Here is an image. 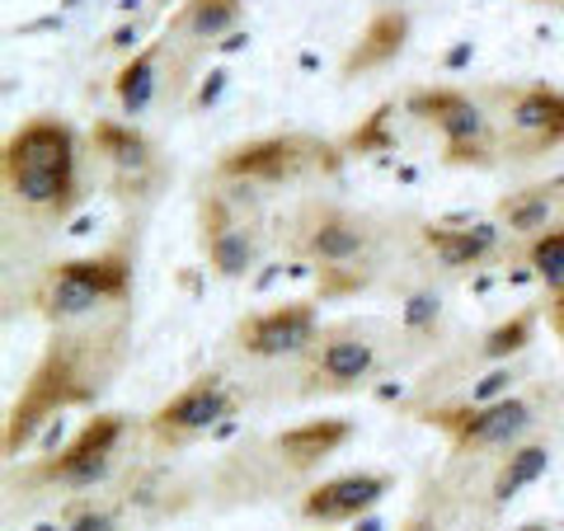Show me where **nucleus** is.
Segmentation results:
<instances>
[{
    "instance_id": "nucleus-1",
    "label": "nucleus",
    "mask_w": 564,
    "mask_h": 531,
    "mask_svg": "<svg viewBox=\"0 0 564 531\" xmlns=\"http://www.w3.org/2000/svg\"><path fill=\"white\" fill-rule=\"evenodd\" d=\"M128 306L104 311L95 321L80 325H57L47 334V344L33 362L29 381L20 386L10 414H6V437L0 447L14 462L39 429L57 423L66 410L95 404L104 395V386L118 377L122 358H128Z\"/></svg>"
},
{
    "instance_id": "nucleus-2",
    "label": "nucleus",
    "mask_w": 564,
    "mask_h": 531,
    "mask_svg": "<svg viewBox=\"0 0 564 531\" xmlns=\"http://www.w3.org/2000/svg\"><path fill=\"white\" fill-rule=\"evenodd\" d=\"M352 433H358V423L339 414L278 429L269 437L250 442V447L231 452V462L217 470V494H226L231 503H254L278 494L282 485H302L306 475H315L329 456H339L348 447Z\"/></svg>"
},
{
    "instance_id": "nucleus-3",
    "label": "nucleus",
    "mask_w": 564,
    "mask_h": 531,
    "mask_svg": "<svg viewBox=\"0 0 564 531\" xmlns=\"http://www.w3.org/2000/svg\"><path fill=\"white\" fill-rule=\"evenodd\" d=\"M0 174H6L10 203L62 217L76 203V184H80V147L70 122L52 113L20 122L6 141V155H0Z\"/></svg>"
},
{
    "instance_id": "nucleus-4",
    "label": "nucleus",
    "mask_w": 564,
    "mask_h": 531,
    "mask_svg": "<svg viewBox=\"0 0 564 531\" xmlns=\"http://www.w3.org/2000/svg\"><path fill=\"white\" fill-rule=\"evenodd\" d=\"M292 254L321 278V301L352 296L377 273V231L339 203H306L292 221Z\"/></svg>"
},
{
    "instance_id": "nucleus-5",
    "label": "nucleus",
    "mask_w": 564,
    "mask_h": 531,
    "mask_svg": "<svg viewBox=\"0 0 564 531\" xmlns=\"http://www.w3.org/2000/svg\"><path fill=\"white\" fill-rule=\"evenodd\" d=\"M128 296H132V250L109 245L99 254L52 263L39 278V288H33V306L57 329V325H80L104 311L128 306Z\"/></svg>"
},
{
    "instance_id": "nucleus-6",
    "label": "nucleus",
    "mask_w": 564,
    "mask_h": 531,
    "mask_svg": "<svg viewBox=\"0 0 564 531\" xmlns=\"http://www.w3.org/2000/svg\"><path fill=\"white\" fill-rule=\"evenodd\" d=\"M551 414V395L536 391H513L494 404H466V400H452V404H433L423 410V423L443 429L452 437V462H466V456H503L532 442V433L541 429V419Z\"/></svg>"
},
{
    "instance_id": "nucleus-7",
    "label": "nucleus",
    "mask_w": 564,
    "mask_h": 531,
    "mask_svg": "<svg viewBox=\"0 0 564 531\" xmlns=\"http://www.w3.org/2000/svg\"><path fill=\"white\" fill-rule=\"evenodd\" d=\"M344 165V147L315 132H269L217 155V180L245 188H292L306 180H325Z\"/></svg>"
},
{
    "instance_id": "nucleus-8",
    "label": "nucleus",
    "mask_w": 564,
    "mask_h": 531,
    "mask_svg": "<svg viewBox=\"0 0 564 531\" xmlns=\"http://www.w3.org/2000/svg\"><path fill=\"white\" fill-rule=\"evenodd\" d=\"M499 137V161H541L564 147V90L555 85H489L480 90Z\"/></svg>"
},
{
    "instance_id": "nucleus-9",
    "label": "nucleus",
    "mask_w": 564,
    "mask_h": 531,
    "mask_svg": "<svg viewBox=\"0 0 564 531\" xmlns=\"http://www.w3.org/2000/svg\"><path fill=\"white\" fill-rule=\"evenodd\" d=\"M404 113L437 132L447 165H470V170H494L499 165V137H494V118L485 109L480 90L419 85V90L404 95Z\"/></svg>"
},
{
    "instance_id": "nucleus-10",
    "label": "nucleus",
    "mask_w": 564,
    "mask_h": 531,
    "mask_svg": "<svg viewBox=\"0 0 564 531\" xmlns=\"http://www.w3.org/2000/svg\"><path fill=\"white\" fill-rule=\"evenodd\" d=\"M132 423L128 414H95L70 433L66 447H57L43 462L24 466V480L47 494H90L109 485V475L122 462V442H128Z\"/></svg>"
},
{
    "instance_id": "nucleus-11",
    "label": "nucleus",
    "mask_w": 564,
    "mask_h": 531,
    "mask_svg": "<svg viewBox=\"0 0 564 531\" xmlns=\"http://www.w3.org/2000/svg\"><path fill=\"white\" fill-rule=\"evenodd\" d=\"M198 240H203L207 269L217 278H226V282L250 278L259 254H263L259 193L245 188V184H221V188L203 193V203H198Z\"/></svg>"
},
{
    "instance_id": "nucleus-12",
    "label": "nucleus",
    "mask_w": 564,
    "mask_h": 531,
    "mask_svg": "<svg viewBox=\"0 0 564 531\" xmlns=\"http://www.w3.org/2000/svg\"><path fill=\"white\" fill-rule=\"evenodd\" d=\"M236 410H240L236 386L226 381L221 371H203V377H193L184 391H174L165 404H155L147 419V437L161 452H180L188 442L217 433L226 419H236Z\"/></svg>"
},
{
    "instance_id": "nucleus-13",
    "label": "nucleus",
    "mask_w": 564,
    "mask_h": 531,
    "mask_svg": "<svg viewBox=\"0 0 564 531\" xmlns=\"http://www.w3.org/2000/svg\"><path fill=\"white\" fill-rule=\"evenodd\" d=\"M381 371V344L372 339L367 325H329L321 329V339L311 344V353L302 358V395H348L362 391Z\"/></svg>"
},
{
    "instance_id": "nucleus-14",
    "label": "nucleus",
    "mask_w": 564,
    "mask_h": 531,
    "mask_svg": "<svg viewBox=\"0 0 564 531\" xmlns=\"http://www.w3.org/2000/svg\"><path fill=\"white\" fill-rule=\"evenodd\" d=\"M90 147L104 161L109 188L122 203H151L170 180V165H165L161 147H155V141L128 118H95Z\"/></svg>"
},
{
    "instance_id": "nucleus-15",
    "label": "nucleus",
    "mask_w": 564,
    "mask_h": 531,
    "mask_svg": "<svg viewBox=\"0 0 564 531\" xmlns=\"http://www.w3.org/2000/svg\"><path fill=\"white\" fill-rule=\"evenodd\" d=\"M321 311L315 301H278L236 325V348L254 362H282V358H306L311 344L321 339Z\"/></svg>"
},
{
    "instance_id": "nucleus-16",
    "label": "nucleus",
    "mask_w": 564,
    "mask_h": 531,
    "mask_svg": "<svg viewBox=\"0 0 564 531\" xmlns=\"http://www.w3.org/2000/svg\"><path fill=\"white\" fill-rule=\"evenodd\" d=\"M395 489L391 470H344L329 480H315L302 489L296 499V518L311 527H344V522H362L372 518V508Z\"/></svg>"
},
{
    "instance_id": "nucleus-17",
    "label": "nucleus",
    "mask_w": 564,
    "mask_h": 531,
    "mask_svg": "<svg viewBox=\"0 0 564 531\" xmlns=\"http://www.w3.org/2000/svg\"><path fill=\"white\" fill-rule=\"evenodd\" d=\"M165 66H174V43L170 39H155L147 47H137L128 62L118 66V76H113V99H118V109L122 118H141V113H151L155 104H161L165 95V85H170V95L180 90V85H188L184 76H165Z\"/></svg>"
},
{
    "instance_id": "nucleus-18",
    "label": "nucleus",
    "mask_w": 564,
    "mask_h": 531,
    "mask_svg": "<svg viewBox=\"0 0 564 531\" xmlns=\"http://www.w3.org/2000/svg\"><path fill=\"white\" fill-rule=\"evenodd\" d=\"M419 240L443 269H485L503 245V226L499 221H429Z\"/></svg>"
},
{
    "instance_id": "nucleus-19",
    "label": "nucleus",
    "mask_w": 564,
    "mask_h": 531,
    "mask_svg": "<svg viewBox=\"0 0 564 531\" xmlns=\"http://www.w3.org/2000/svg\"><path fill=\"white\" fill-rule=\"evenodd\" d=\"M404 43H410V10H400V6L377 10L367 20V29L352 39V47L344 52L339 76L358 80V76H372V71H386L404 52Z\"/></svg>"
},
{
    "instance_id": "nucleus-20",
    "label": "nucleus",
    "mask_w": 564,
    "mask_h": 531,
    "mask_svg": "<svg viewBox=\"0 0 564 531\" xmlns=\"http://www.w3.org/2000/svg\"><path fill=\"white\" fill-rule=\"evenodd\" d=\"M240 14H245V0H184L165 33L180 47H188V52H198V57H203L207 47H217V43L231 39L236 24H240Z\"/></svg>"
},
{
    "instance_id": "nucleus-21",
    "label": "nucleus",
    "mask_w": 564,
    "mask_h": 531,
    "mask_svg": "<svg viewBox=\"0 0 564 531\" xmlns=\"http://www.w3.org/2000/svg\"><path fill=\"white\" fill-rule=\"evenodd\" d=\"M551 462H555V452H551V442H541V437L522 442V447H513V452H503L499 466H494V475H489V489H485V512L489 518H499V512L513 503L522 489H532L541 475L551 470Z\"/></svg>"
},
{
    "instance_id": "nucleus-22",
    "label": "nucleus",
    "mask_w": 564,
    "mask_h": 531,
    "mask_svg": "<svg viewBox=\"0 0 564 531\" xmlns=\"http://www.w3.org/2000/svg\"><path fill=\"white\" fill-rule=\"evenodd\" d=\"M560 188H564V180L560 184H527V188L503 193V198L494 203V221H499L508 236H518V240H536L541 231H551L555 226Z\"/></svg>"
},
{
    "instance_id": "nucleus-23",
    "label": "nucleus",
    "mask_w": 564,
    "mask_h": 531,
    "mask_svg": "<svg viewBox=\"0 0 564 531\" xmlns=\"http://www.w3.org/2000/svg\"><path fill=\"white\" fill-rule=\"evenodd\" d=\"M541 306H522L513 311L508 321H499L494 329L480 334V344H475V362H489V367H503V362H513L522 358L527 348L536 344V325H541Z\"/></svg>"
},
{
    "instance_id": "nucleus-24",
    "label": "nucleus",
    "mask_w": 564,
    "mask_h": 531,
    "mask_svg": "<svg viewBox=\"0 0 564 531\" xmlns=\"http://www.w3.org/2000/svg\"><path fill=\"white\" fill-rule=\"evenodd\" d=\"M128 508H132L128 499H95V494H85V499L66 503L57 531H122Z\"/></svg>"
},
{
    "instance_id": "nucleus-25",
    "label": "nucleus",
    "mask_w": 564,
    "mask_h": 531,
    "mask_svg": "<svg viewBox=\"0 0 564 531\" xmlns=\"http://www.w3.org/2000/svg\"><path fill=\"white\" fill-rule=\"evenodd\" d=\"M522 259H527V269L545 282V292H560L564 288V226H551V231H541L536 240H527Z\"/></svg>"
},
{
    "instance_id": "nucleus-26",
    "label": "nucleus",
    "mask_w": 564,
    "mask_h": 531,
    "mask_svg": "<svg viewBox=\"0 0 564 531\" xmlns=\"http://www.w3.org/2000/svg\"><path fill=\"white\" fill-rule=\"evenodd\" d=\"M513 391H518V367L503 362V367H489L462 400L466 404H494V400H503V395H513Z\"/></svg>"
},
{
    "instance_id": "nucleus-27",
    "label": "nucleus",
    "mask_w": 564,
    "mask_h": 531,
    "mask_svg": "<svg viewBox=\"0 0 564 531\" xmlns=\"http://www.w3.org/2000/svg\"><path fill=\"white\" fill-rule=\"evenodd\" d=\"M391 109H395V104H381V109L344 141V155H372V151H386V147H391V137H386V118H391Z\"/></svg>"
},
{
    "instance_id": "nucleus-28",
    "label": "nucleus",
    "mask_w": 564,
    "mask_h": 531,
    "mask_svg": "<svg viewBox=\"0 0 564 531\" xmlns=\"http://www.w3.org/2000/svg\"><path fill=\"white\" fill-rule=\"evenodd\" d=\"M437 315H443V296L437 292H414L410 301H404V329H433Z\"/></svg>"
},
{
    "instance_id": "nucleus-29",
    "label": "nucleus",
    "mask_w": 564,
    "mask_h": 531,
    "mask_svg": "<svg viewBox=\"0 0 564 531\" xmlns=\"http://www.w3.org/2000/svg\"><path fill=\"white\" fill-rule=\"evenodd\" d=\"M400 531H452V527H447V518H443V512L423 503V508H414L410 518H404V527H400Z\"/></svg>"
},
{
    "instance_id": "nucleus-30",
    "label": "nucleus",
    "mask_w": 564,
    "mask_h": 531,
    "mask_svg": "<svg viewBox=\"0 0 564 531\" xmlns=\"http://www.w3.org/2000/svg\"><path fill=\"white\" fill-rule=\"evenodd\" d=\"M141 29H147L141 20H128V24H118V29L109 33V43H104V52H132V43L141 39Z\"/></svg>"
},
{
    "instance_id": "nucleus-31",
    "label": "nucleus",
    "mask_w": 564,
    "mask_h": 531,
    "mask_svg": "<svg viewBox=\"0 0 564 531\" xmlns=\"http://www.w3.org/2000/svg\"><path fill=\"white\" fill-rule=\"evenodd\" d=\"M541 311H545V325L555 329V339L564 344V288H560V292H551V296H545V306H541Z\"/></svg>"
},
{
    "instance_id": "nucleus-32",
    "label": "nucleus",
    "mask_w": 564,
    "mask_h": 531,
    "mask_svg": "<svg viewBox=\"0 0 564 531\" xmlns=\"http://www.w3.org/2000/svg\"><path fill=\"white\" fill-rule=\"evenodd\" d=\"M508 531H551V522H522V527H508Z\"/></svg>"
},
{
    "instance_id": "nucleus-33",
    "label": "nucleus",
    "mask_w": 564,
    "mask_h": 531,
    "mask_svg": "<svg viewBox=\"0 0 564 531\" xmlns=\"http://www.w3.org/2000/svg\"><path fill=\"white\" fill-rule=\"evenodd\" d=\"M358 531H386V527H381L377 518H362V522H358Z\"/></svg>"
},
{
    "instance_id": "nucleus-34",
    "label": "nucleus",
    "mask_w": 564,
    "mask_h": 531,
    "mask_svg": "<svg viewBox=\"0 0 564 531\" xmlns=\"http://www.w3.org/2000/svg\"><path fill=\"white\" fill-rule=\"evenodd\" d=\"M532 6H564V0H532Z\"/></svg>"
}]
</instances>
